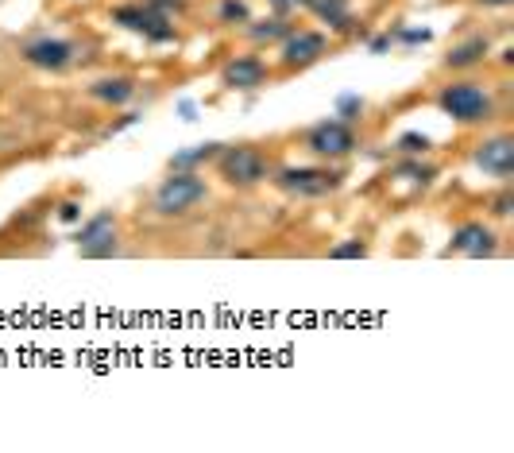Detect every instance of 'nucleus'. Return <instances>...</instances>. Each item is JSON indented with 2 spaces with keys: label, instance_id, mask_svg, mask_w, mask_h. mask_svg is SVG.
<instances>
[{
  "label": "nucleus",
  "instance_id": "f3484780",
  "mask_svg": "<svg viewBox=\"0 0 514 453\" xmlns=\"http://www.w3.org/2000/svg\"><path fill=\"white\" fill-rule=\"evenodd\" d=\"M217 151H221V144H201V148L194 151H178L171 159L174 171H194L198 163H205V159H217Z\"/></svg>",
  "mask_w": 514,
  "mask_h": 453
},
{
  "label": "nucleus",
  "instance_id": "f03ea898",
  "mask_svg": "<svg viewBox=\"0 0 514 453\" xmlns=\"http://www.w3.org/2000/svg\"><path fill=\"white\" fill-rule=\"evenodd\" d=\"M217 175L236 190H248V186L271 179V159L256 144H232V148L217 151Z\"/></svg>",
  "mask_w": 514,
  "mask_h": 453
},
{
  "label": "nucleus",
  "instance_id": "6ab92c4d",
  "mask_svg": "<svg viewBox=\"0 0 514 453\" xmlns=\"http://www.w3.org/2000/svg\"><path fill=\"white\" fill-rule=\"evenodd\" d=\"M395 148H399L402 155H426V151L433 148V140H429V136H422V132H402Z\"/></svg>",
  "mask_w": 514,
  "mask_h": 453
},
{
  "label": "nucleus",
  "instance_id": "dca6fc26",
  "mask_svg": "<svg viewBox=\"0 0 514 453\" xmlns=\"http://www.w3.org/2000/svg\"><path fill=\"white\" fill-rule=\"evenodd\" d=\"M294 31V24H286V16H267V20H248V35L256 43H283Z\"/></svg>",
  "mask_w": 514,
  "mask_h": 453
},
{
  "label": "nucleus",
  "instance_id": "393cba45",
  "mask_svg": "<svg viewBox=\"0 0 514 453\" xmlns=\"http://www.w3.org/2000/svg\"><path fill=\"white\" fill-rule=\"evenodd\" d=\"M476 4H484V8H507L514 0H476Z\"/></svg>",
  "mask_w": 514,
  "mask_h": 453
},
{
  "label": "nucleus",
  "instance_id": "5701e85b",
  "mask_svg": "<svg viewBox=\"0 0 514 453\" xmlns=\"http://www.w3.org/2000/svg\"><path fill=\"white\" fill-rule=\"evenodd\" d=\"M58 217H62V221H78V217H82V206H78V202H62V206H58Z\"/></svg>",
  "mask_w": 514,
  "mask_h": 453
},
{
  "label": "nucleus",
  "instance_id": "2eb2a0df",
  "mask_svg": "<svg viewBox=\"0 0 514 453\" xmlns=\"http://www.w3.org/2000/svg\"><path fill=\"white\" fill-rule=\"evenodd\" d=\"M487 51H491V43H487L484 35H472V39L457 43V47L445 55V70H468V66H480V62L487 59Z\"/></svg>",
  "mask_w": 514,
  "mask_h": 453
},
{
  "label": "nucleus",
  "instance_id": "4be33fe9",
  "mask_svg": "<svg viewBox=\"0 0 514 453\" xmlns=\"http://www.w3.org/2000/svg\"><path fill=\"white\" fill-rule=\"evenodd\" d=\"M356 113H364V101H360V97H344V101H341V121H352Z\"/></svg>",
  "mask_w": 514,
  "mask_h": 453
},
{
  "label": "nucleus",
  "instance_id": "1a4fd4ad",
  "mask_svg": "<svg viewBox=\"0 0 514 453\" xmlns=\"http://www.w3.org/2000/svg\"><path fill=\"white\" fill-rule=\"evenodd\" d=\"M20 55H24V62H28V66H35V70H51V74L66 70V66H74V59H78L74 43H66V39H55V35L31 39V43L24 47V51H20Z\"/></svg>",
  "mask_w": 514,
  "mask_h": 453
},
{
  "label": "nucleus",
  "instance_id": "412c9836",
  "mask_svg": "<svg viewBox=\"0 0 514 453\" xmlns=\"http://www.w3.org/2000/svg\"><path fill=\"white\" fill-rule=\"evenodd\" d=\"M511 213H514V194L511 190H499L491 198V217H511Z\"/></svg>",
  "mask_w": 514,
  "mask_h": 453
},
{
  "label": "nucleus",
  "instance_id": "aec40b11",
  "mask_svg": "<svg viewBox=\"0 0 514 453\" xmlns=\"http://www.w3.org/2000/svg\"><path fill=\"white\" fill-rule=\"evenodd\" d=\"M221 24H248L252 16H248V4L244 0H221Z\"/></svg>",
  "mask_w": 514,
  "mask_h": 453
},
{
  "label": "nucleus",
  "instance_id": "6e6552de",
  "mask_svg": "<svg viewBox=\"0 0 514 453\" xmlns=\"http://www.w3.org/2000/svg\"><path fill=\"white\" fill-rule=\"evenodd\" d=\"M325 55H329V39L321 31H290L283 39V51H279L283 70H306Z\"/></svg>",
  "mask_w": 514,
  "mask_h": 453
},
{
  "label": "nucleus",
  "instance_id": "0eeeda50",
  "mask_svg": "<svg viewBox=\"0 0 514 453\" xmlns=\"http://www.w3.org/2000/svg\"><path fill=\"white\" fill-rule=\"evenodd\" d=\"M306 148L314 151L317 159H344L356 151V132L348 121L333 117V121H321L306 132Z\"/></svg>",
  "mask_w": 514,
  "mask_h": 453
},
{
  "label": "nucleus",
  "instance_id": "7ed1b4c3",
  "mask_svg": "<svg viewBox=\"0 0 514 453\" xmlns=\"http://www.w3.org/2000/svg\"><path fill=\"white\" fill-rule=\"evenodd\" d=\"M205 179H201L198 171H174L171 179L159 182V190H155V198H151V210L159 213V217H182V213H190L198 202H205Z\"/></svg>",
  "mask_w": 514,
  "mask_h": 453
},
{
  "label": "nucleus",
  "instance_id": "a211bd4d",
  "mask_svg": "<svg viewBox=\"0 0 514 453\" xmlns=\"http://www.w3.org/2000/svg\"><path fill=\"white\" fill-rule=\"evenodd\" d=\"M364 256H368V241H360V237H348L329 248V260H364Z\"/></svg>",
  "mask_w": 514,
  "mask_h": 453
},
{
  "label": "nucleus",
  "instance_id": "b1692460",
  "mask_svg": "<svg viewBox=\"0 0 514 453\" xmlns=\"http://www.w3.org/2000/svg\"><path fill=\"white\" fill-rule=\"evenodd\" d=\"M402 39H406V43H426L429 31H402Z\"/></svg>",
  "mask_w": 514,
  "mask_h": 453
},
{
  "label": "nucleus",
  "instance_id": "ddd939ff",
  "mask_svg": "<svg viewBox=\"0 0 514 453\" xmlns=\"http://www.w3.org/2000/svg\"><path fill=\"white\" fill-rule=\"evenodd\" d=\"M136 78H128V74H113V78H97L93 86H89V97L93 101H101V105H128L132 97H136Z\"/></svg>",
  "mask_w": 514,
  "mask_h": 453
},
{
  "label": "nucleus",
  "instance_id": "9b49d317",
  "mask_svg": "<svg viewBox=\"0 0 514 453\" xmlns=\"http://www.w3.org/2000/svg\"><path fill=\"white\" fill-rule=\"evenodd\" d=\"M263 82H267V62L259 55H236L221 70V86L229 90H259Z\"/></svg>",
  "mask_w": 514,
  "mask_h": 453
},
{
  "label": "nucleus",
  "instance_id": "9d476101",
  "mask_svg": "<svg viewBox=\"0 0 514 453\" xmlns=\"http://www.w3.org/2000/svg\"><path fill=\"white\" fill-rule=\"evenodd\" d=\"M449 252L472 256V260H484V256H495V252H499V237H495V229L484 225V221H464V225L453 229Z\"/></svg>",
  "mask_w": 514,
  "mask_h": 453
},
{
  "label": "nucleus",
  "instance_id": "f8f14e48",
  "mask_svg": "<svg viewBox=\"0 0 514 453\" xmlns=\"http://www.w3.org/2000/svg\"><path fill=\"white\" fill-rule=\"evenodd\" d=\"M476 167H484L495 179H511L514 175V140L511 136H491L476 148Z\"/></svg>",
  "mask_w": 514,
  "mask_h": 453
},
{
  "label": "nucleus",
  "instance_id": "39448f33",
  "mask_svg": "<svg viewBox=\"0 0 514 453\" xmlns=\"http://www.w3.org/2000/svg\"><path fill=\"white\" fill-rule=\"evenodd\" d=\"M78 252L82 260H109L120 252V225L113 213H93L86 225L78 229Z\"/></svg>",
  "mask_w": 514,
  "mask_h": 453
},
{
  "label": "nucleus",
  "instance_id": "423d86ee",
  "mask_svg": "<svg viewBox=\"0 0 514 453\" xmlns=\"http://www.w3.org/2000/svg\"><path fill=\"white\" fill-rule=\"evenodd\" d=\"M113 20L120 24V28L143 35L147 43H171V39H174L171 16L155 12L151 4H124V8H116V12H113Z\"/></svg>",
  "mask_w": 514,
  "mask_h": 453
},
{
  "label": "nucleus",
  "instance_id": "4468645a",
  "mask_svg": "<svg viewBox=\"0 0 514 453\" xmlns=\"http://www.w3.org/2000/svg\"><path fill=\"white\" fill-rule=\"evenodd\" d=\"M306 8L314 12L321 24H329V31H356V20H352V8H348V0H306Z\"/></svg>",
  "mask_w": 514,
  "mask_h": 453
},
{
  "label": "nucleus",
  "instance_id": "f257e3e1",
  "mask_svg": "<svg viewBox=\"0 0 514 453\" xmlns=\"http://www.w3.org/2000/svg\"><path fill=\"white\" fill-rule=\"evenodd\" d=\"M437 109L457 124H487L495 117V101L480 82H449L437 93Z\"/></svg>",
  "mask_w": 514,
  "mask_h": 453
},
{
  "label": "nucleus",
  "instance_id": "a878e982",
  "mask_svg": "<svg viewBox=\"0 0 514 453\" xmlns=\"http://www.w3.org/2000/svg\"><path fill=\"white\" fill-rule=\"evenodd\" d=\"M267 4H275V0H267Z\"/></svg>",
  "mask_w": 514,
  "mask_h": 453
},
{
  "label": "nucleus",
  "instance_id": "20e7f679",
  "mask_svg": "<svg viewBox=\"0 0 514 453\" xmlns=\"http://www.w3.org/2000/svg\"><path fill=\"white\" fill-rule=\"evenodd\" d=\"M341 182V171H329V167H283L275 175V186L290 198H325V194H337Z\"/></svg>",
  "mask_w": 514,
  "mask_h": 453
}]
</instances>
